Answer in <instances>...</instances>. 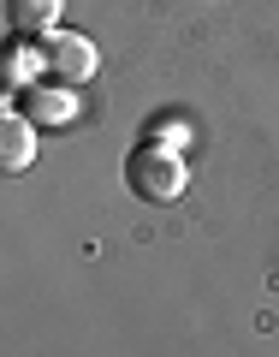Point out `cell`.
Instances as JSON below:
<instances>
[{
	"label": "cell",
	"mask_w": 279,
	"mask_h": 357,
	"mask_svg": "<svg viewBox=\"0 0 279 357\" xmlns=\"http://www.w3.org/2000/svg\"><path fill=\"white\" fill-rule=\"evenodd\" d=\"M125 178H131V191L143 197V203H178L184 197V161H178L173 149H137L131 155V167H125Z\"/></svg>",
	"instance_id": "obj_1"
},
{
	"label": "cell",
	"mask_w": 279,
	"mask_h": 357,
	"mask_svg": "<svg viewBox=\"0 0 279 357\" xmlns=\"http://www.w3.org/2000/svg\"><path fill=\"white\" fill-rule=\"evenodd\" d=\"M42 60H48V72L60 77V89L89 84V77H95V42L89 36H48Z\"/></svg>",
	"instance_id": "obj_2"
},
{
	"label": "cell",
	"mask_w": 279,
	"mask_h": 357,
	"mask_svg": "<svg viewBox=\"0 0 279 357\" xmlns=\"http://www.w3.org/2000/svg\"><path fill=\"white\" fill-rule=\"evenodd\" d=\"M6 24H13L18 42L54 36V24H60V0H6Z\"/></svg>",
	"instance_id": "obj_3"
},
{
	"label": "cell",
	"mask_w": 279,
	"mask_h": 357,
	"mask_svg": "<svg viewBox=\"0 0 279 357\" xmlns=\"http://www.w3.org/2000/svg\"><path fill=\"white\" fill-rule=\"evenodd\" d=\"M30 155H36V119L6 114V126H0V167H6V173H24Z\"/></svg>",
	"instance_id": "obj_4"
},
{
	"label": "cell",
	"mask_w": 279,
	"mask_h": 357,
	"mask_svg": "<svg viewBox=\"0 0 279 357\" xmlns=\"http://www.w3.org/2000/svg\"><path fill=\"white\" fill-rule=\"evenodd\" d=\"M30 119H36V126L72 119V89H30Z\"/></svg>",
	"instance_id": "obj_5"
},
{
	"label": "cell",
	"mask_w": 279,
	"mask_h": 357,
	"mask_svg": "<svg viewBox=\"0 0 279 357\" xmlns=\"http://www.w3.org/2000/svg\"><path fill=\"white\" fill-rule=\"evenodd\" d=\"M36 66H48V60H42V54H30V42H18V48L6 54V84H13V89H30Z\"/></svg>",
	"instance_id": "obj_6"
},
{
	"label": "cell",
	"mask_w": 279,
	"mask_h": 357,
	"mask_svg": "<svg viewBox=\"0 0 279 357\" xmlns=\"http://www.w3.org/2000/svg\"><path fill=\"white\" fill-rule=\"evenodd\" d=\"M154 137H161V143H184V137H191V131H184V119H154Z\"/></svg>",
	"instance_id": "obj_7"
}]
</instances>
